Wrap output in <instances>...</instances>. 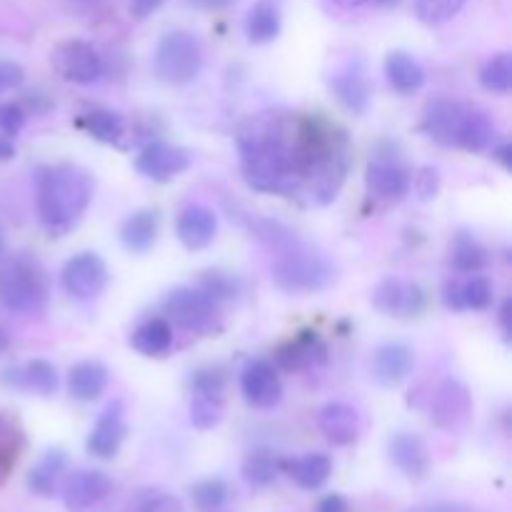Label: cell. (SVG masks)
Here are the masks:
<instances>
[{"instance_id": "6da1fadb", "label": "cell", "mask_w": 512, "mask_h": 512, "mask_svg": "<svg viewBox=\"0 0 512 512\" xmlns=\"http://www.w3.org/2000/svg\"><path fill=\"white\" fill-rule=\"evenodd\" d=\"M240 168L253 190L293 195L303 190L305 158L300 143V118L258 115L238 138Z\"/></svg>"}, {"instance_id": "7a4b0ae2", "label": "cell", "mask_w": 512, "mask_h": 512, "mask_svg": "<svg viewBox=\"0 0 512 512\" xmlns=\"http://www.w3.org/2000/svg\"><path fill=\"white\" fill-rule=\"evenodd\" d=\"M93 200V180L78 165L40 168L35 178V205L43 228L63 235L80 223Z\"/></svg>"}, {"instance_id": "3957f363", "label": "cell", "mask_w": 512, "mask_h": 512, "mask_svg": "<svg viewBox=\"0 0 512 512\" xmlns=\"http://www.w3.org/2000/svg\"><path fill=\"white\" fill-rule=\"evenodd\" d=\"M273 265V280L280 290L290 295L320 293L335 280V270L323 255L313 253L303 243L293 240L278 250Z\"/></svg>"}, {"instance_id": "277c9868", "label": "cell", "mask_w": 512, "mask_h": 512, "mask_svg": "<svg viewBox=\"0 0 512 512\" xmlns=\"http://www.w3.org/2000/svg\"><path fill=\"white\" fill-rule=\"evenodd\" d=\"M203 70V45L190 30H170L158 40L153 73L165 85H188Z\"/></svg>"}, {"instance_id": "5b68a950", "label": "cell", "mask_w": 512, "mask_h": 512, "mask_svg": "<svg viewBox=\"0 0 512 512\" xmlns=\"http://www.w3.org/2000/svg\"><path fill=\"white\" fill-rule=\"evenodd\" d=\"M45 303L43 273L30 260L13 258L0 265V305L10 313H38Z\"/></svg>"}, {"instance_id": "8992f818", "label": "cell", "mask_w": 512, "mask_h": 512, "mask_svg": "<svg viewBox=\"0 0 512 512\" xmlns=\"http://www.w3.org/2000/svg\"><path fill=\"white\" fill-rule=\"evenodd\" d=\"M165 313L188 333H208L218 320V303L200 288H178L165 300Z\"/></svg>"}, {"instance_id": "52a82bcc", "label": "cell", "mask_w": 512, "mask_h": 512, "mask_svg": "<svg viewBox=\"0 0 512 512\" xmlns=\"http://www.w3.org/2000/svg\"><path fill=\"white\" fill-rule=\"evenodd\" d=\"M373 305L390 318H418L428 308V293L405 278H385L373 288Z\"/></svg>"}, {"instance_id": "ba28073f", "label": "cell", "mask_w": 512, "mask_h": 512, "mask_svg": "<svg viewBox=\"0 0 512 512\" xmlns=\"http://www.w3.org/2000/svg\"><path fill=\"white\" fill-rule=\"evenodd\" d=\"M53 68L68 83L90 85L103 75V58L85 40H65L53 50Z\"/></svg>"}, {"instance_id": "9c48e42d", "label": "cell", "mask_w": 512, "mask_h": 512, "mask_svg": "<svg viewBox=\"0 0 512 512\" xmlns=\"http://www.w3.org/2000/svg\"><path fill=\"white\" fill-rule=\"evenodd\" d=\"M108 285V268L95 253H78L65 263L63 288L75 300H93Z\"/></svg>"}, {"instance_id": "30bf717a", "label": "cell", "mask_w": 512, "mask_h": 512, "mask_svg": "<svg viewBox=\"0 0 512 512\" xmlns=\"http://www.w3.org/2000/svg\"><path fill=\"white\" fill-rule=\"evenodd\" d=\"M190 163H193L190 150L168 143L145 145L138 158H135L138 173L145 175L148 180H155V183H168V180L178 178L180 173L190 168Z\"/></svg>"}, {"instance_id": "8fae6325", "label": "cell", "mask_w": 512, "mask_h": 512, "mask_svg": "<svg viewBox=\"0 0 512 512\" xmlns=\"http://www.w3.org/2000/svg\"><path fill=\"white\" fill-rule=\"evenodd\" d=\"M465 115H468V105L458 103L450 98H433L425 105L423 125L425 133L443 148H458L460 133H463Z\"/></svg>"}, {"instance_id": "7c38bea8", "label": "cell", "mask_w": 512, "mask_h": 512, "mask_svg": "<svg viewBox=\"0 0 512 512\" xmlns=\"http://www.w3.org/2000/svg\"><path fill=\"white\" fill-rule=\"evenodd\" d=\"M330 90L338 98V103L353 115L368 113L370 100H373V83H370L368 68L363 60H350L338 73L330 78Z\"/></svg>"}, {"instance_id": "4fadbf2b", "label": "cell", "mask_w": 512, "mask_h": 512, "mask_svg": "<svg viewBox=\"0 0 512 512\" xmlns=\"http://www.w3.org/2000/svg\"><path fill=\"white\" fill-rule=\"evenodd\" d=\"M470 410H473V398L468 385L460 383L458 378H445L430 395V418L438 428H458L468 420Z\"/></svg>"}, {"instance_id": "5bb4252c", "label": "cell", "mask_w": 512, "mask_h": 512, "mask_svg": "<svg viewBox=\"0 0 512 512\" xmlns=\"http://www.w3.org/2000/svg\"><path fill=\"white\" fill-rule=\"evenodd\" d=\"M113 493V480L103 470H78L63 485V500L70 512H88Z\"/></svg>"}, {"instance_id": "9a60e30c", "label": "cell", "mask_w": 512, "mask_h": 512, "mask_svg": "<svg viewBox=\"0 0 512 512\" xmlns=\"http://www.w3.org/2000/svg\"><path fill=\"white\" fill-rule=\"evenodd\" d=\"M368 190L378 200H403L410 190V173L393 155H375L368 165Z\"/></svg>"}, {"instance_id": "2e32d148", "label": "cell", "mask_w": 512, "mask_h": 512, "mask_svg": "<svg viewBox=\"0 0 512 512\" xmlns=\"http://www.w3.org/2000/svg\"><path fill=\"white\" fill-rule=\"evenodd\" d=\"M125 435H128V425H125V413L123 403H110L108 408L100 413L98 423L90 430L88 435V453L93 458L110 460L118 455L120 445H123Z\"/></svg>"}, {"instance_id": "e0dca14e", "label": "cell", "mask_w": 512, "mask_h": 512, "mask_svg": "<svg viewBox=\"0 0 512 512\" xmlns=\"http://www.w3.org/2000/svg\"><path fill=\"white\" fill-rule=\"evenodd\" d=\"M240 388H243L245 400L260 410L275 408L283 398V383L278 378V370L265 360H255L243 370Z\"/></svg>"}, {"instance_id": "ac0fdd59", "label": "cell", "mask_w": 512, "mask_h": 512, "mask_svg": "<svg viewBox=\"0 0 512 512\" xmlns=\"http://www.w3.org/2000/svg\"><path fill=\"white\" fill-rule=\"evenodd\" d=\"M175 233L188 250L208 248L218 233V215L208 205H185L183 213L178 215V223H175Z\"/></svg>"}, {"instance_id": "d6986e66", "label": "cell", "mask_w": 512, "mask_h": 512, "mask_svg": "<svg viewBox=\"0 0 512 512\" xmlns=\"http://www.w3.org/2000/svg\"><path fill=\"white\" fill-rule=\"evenodd\" d=\"M415 368V353L403 343L380 345L373 355V378L383 388H398Z\"/></svg>"}, {"instance_id": "ffe728a7", "label": "cell", "mask_w": 512, "mask_h": 512, "mask_svg": "<svg viewBox=\"0 0 512 512\" xmlns=\"http://www.w3.org/2000/svg\"><path fill=\"white\" fill-rule=\"evenodd\" d=\"M318 428L330 445H353L360 435V415L348 403H328L318 413Z\"/></svg>"}, {"instance_id": "44dd1931", "label": "cell", "mask_w": 512, "mask_h": 512, "mask_svg": "<svg viewBox=\"0 0 512 512\" xmlns=\"http://www.w3.org/2000/svg\"><path fill=\"white\" fill-rule=\"evenodd\" d=\"M275 360L288 373H293V370H313L328 360V348L315 333H300L298 338L278 348Z\"/></svg>"}, {"instance_id": "7402d4cb", "label": "cell", "mask_w": 512, "mask_h": 512, "mask_svg": "<svg viewBox=\"0 0 512 512\" xmlns=\"http://www.w3.org/2000/svg\"><path fill=\"white\" fill-rule=\"evenodd\" d=\"M390 460H393L400 473H405L413 480H420L430 468L428 445L423 443L420 435L398 433L390 440Z\"/></svg>"}, {"instance_id": "603a6c76", "label": "cell", "mask_w": 512, "mask_h": 512, "mask_svg": "<svg viewBox=\"0 0 512 512\" xmlns=\"http://www.w3.org/2000/svg\"><path fill=\"white\" fill-rule=\"evenodd\" d=\"M495 288L485 275H470L463 283H450L445 288V305L453 310H485L493 305Z\"/></svg>"}, {"instance_id": "cb8c5ba5", "label": "cell", "mask_w": 512, "mask_h": 512, "mask_svg": "<svg viewBox=\"0 0 512 512\" xmlns=\"http://www.w3.org/2000/svg\"><path fill=\"white\" fill-rule=\"evenodd\" d=\"M108 388V368L98 360H83L68 373V390L75 400H98Z\"/></svg>"}, {"instance_id": "d4e9b609", "label": "cell", "mask_w": 512, "mask_h": 512, "mask_svg": "<svg viewBox=\"0 0 512 512\" xmlns=\"http://www.w3.org/2000/svg\"><path fill=\"white\" fill-rule=\"evenodd\" d=\"M5 380L10 385L20 390H30V393H38L43 398L55 393L58 388V370L53 368V363L48 360H30L23 368H15L5 373Z\"/></svg>"}, {"instance_id": "484cf974", "label": "cell", "mask_w": 512, "mask_h": 512, "mask_svg": "<svg viewBox=\"0 0 512 512\" xmlns=\"http://www.w3.org/2000/svg\"><path fill=\"white\" fill-rule=\"evenodd\" d=\"M385 75L398 93L413 95L425 85V68L405 50H393L385 58Z\"/></svg>"}, {"instance_id": "4316f807", "label": "cell", "mask_w": 512, "mask_h": 512, "mask_svg": "<svg viewBox=\"0 0 512 512\" xmlns=\"http://www.w3.org/2000/svg\"><path fill=\"white\" fill-rule=\"evenodd\" d=\"M160 230V215L155 210H138L130 218H125L120 228V240L130 253H148L153 248Z\"/></svg>"}, {"instance_id": "83f0119b", "label": "cell", "mask_w": 512, "mask_h": 512, "mask_svg": "<svg viewBox=\"0 0 512 512\" xmlns=\"http://www.w3.org/2000/svg\"><path fill=\"white\" fill-rule=\"evenodd\" d=\"M280 8L275 0H258L245 18V35L253 45H268L280 35Z\"/></svg>"}, {"instance_id": "f1b7e54d", "label": "cell", "mask_w": 512, "mask_h": 512, "mask_svg": "<svg viewBox=\"0 0 512 512\" xmlns=\"http://www.w3.org/2000/svg\"><path fill=\"white\" fill-rule=\"evenodd\" d=\"M130 345L145 358H165L173 348V328L168 325V320L150 318L135 328Z\"/></svg>"}, {"instance_id": "f546056e", "label": "cell", "mask_w": 512, "mask_h": 512, "mask_svg": "<svg viewBox=\"0 0 512 512\" xmlns=\"http://www.w3.org/2000/svg\"><path fill=\"white\" fill-rule=\"evenodd\" d=\"M288 475L300 485L303 490H318L333 475V463H330L328 455L323 453H308L300 455V458L290 460L288 463Z\"/></svg>"}, {"instance_id": "4dcf8cb0", "label": "cell", "mask_w": 512, "mask_h": 512, "mask_svg": "<svg viewBox=\"0 0 512 512\" xmlns=\"http://www.w3.org/2000/svg\"><path fill=\"white\" fill-rule=\"evenodd\" d=\"M495 140H498V130H495V123L488 118V113L478 108H468L458 148L470 150V153H483V150L493 148Z\"/></svg>"}, {"instance_id": "1f68e13d", "label": "cell", "mask_w": 512, "mask_h": 512, "mask_svg": "<svg viewBox=\"0 0 512 512\" xmlns=\"http://www.w3.org/2000/svg\"><path fill=\"white\" fill-rule=\"evenodd\" d=\"M63 470H65L63 450H48V453L40 458V463L28 473V488L33 490L35 495H40V498H50V495H55V490H58Z\"/></svg>"}, {"instance_id": "d6a6232c", "label": "cell", "mask_w": 512, "mask_h": 512, "mask_svg": "<svg viewBox=\"0 0 512 512\" xmlns=\"http://www.w3.org/2000/svg\"><path fill=\"white\" fill-rule=\"evenodd\" d=\"M280 473L278 455L270 450H253L243 463V480L253 488H268Z\"/></svg>"}, {"instance_id": "836d02e7", "label": "cell", "mask_w": 512, "mask_h": 512, "mask_svg": "<svg viewBox=\"0 0 512 512\" xmlns=\"http://www.w3.org/2000/svg\"><path fill=\"white\" fill-rule=\"evenodd\" d=\"M223 420V393L193 390L190 400V423L198 430H213Z\"/></svg>"}, {"instance_id": "e575fe53", "label": "cell", "mask_w": 512, "mask_h": 512, "mask_svg": "<svg viewBox=\"0 0 512 512\" xmlns=\"http://www.w3.org/2000/svg\"><path fill=\"white\" fill-rule=\"evenodd\" d=\"M80 125L100 143H118L125 133V123L118 113L105 108H93L80 118Z\"/></svg>"}, {"instance_id": "d590c367", "label": "cell", "mask_w": 512, "mask_h": 512, "mask_svg": "<svg viewBox=\"0 0 512 512\" xmlns=\"http://www.w3.org/2000/svg\"><path fill=\"white\" fill-rule=\"evenodd\" d=\"M453 268L458 273H480L488 265V250L473 238V235L460 233L453 243Z\"/></svg>"}, {"instance_id": "8d00e7d4", "label": "cell", "mask_w": 512, "mask_h": 512, "mask_svg": "<svg viewBox=\"0 0 512 512\" xmlns=\"http://www.w3.org/2000/svg\"><path fill=\"white\" fill-rule=\"evenodd\" d=\"M193 503L200 512H225L230 508V488L225 480H200L193 488Z\"/></svg>"}, {"instance_id": "74e56055", "label": "cell", "mask_w": 512, "mask_h": 512, "mask_svg": "<svg viewBox=\"0 0 512 512\" xmlns=\"http://www.w3.org/2000/svg\"><path fill=\"white\" fill-rule=\"evenodd\" d=\"M480 83L490 93H510L512 90V55L498 53L480 68Z\"/></svg>"}, {"instance_id": "f35d334b", "label": "cell", "mask_w": 512, "mask_h": 512, "mask_svg": "<svg viewBox=\"0 0 512 512\" xmlns=\"http://www.w3.org/2000/svg\"><path fill=\"white\" fill-rule=\"evenodd\" d=\"M468 0H415V15L425 25H443L463 10Z\"/></svg>"}, {"instance_id": "ab89813d", "label": "cell", "mask_w": 512, "mask_h": 512, "mask_svg": "<svg viewBox=\"0 0 512 512\" xmlns=\"http://www.w3.org/2000/svg\"><path fill=\"white\" fill-rule=\"evenodd\" d=\"M200 290L208 295L210 300H230L240 293V283L235 275L220 273V270H210V273H203L200 278Z\"/></svg>"}, {"instance_id": "60d3db41", "label": "cell", "mask_w": 512, "mask_h": 512, "mask_svg": "<svg viewBox=\"0 0 512 512\" xmlns=\"http://www.w3.org/2000/svg\"><path fill=\"white\" fill-rule=\"evenodd\" d=\"M18 450H20L18 430L0 418V473H5V470L15 463V458H18Z\"/></svg>"}, {"instance_id": "b9f144b4", "label": "cell", "mask_w": 512, "mask_h": 512, "mask_svg": "<svg viewBox=\"0 0 512 512\" xmlns=\"http://www.w3.org/2000/svg\"><path fill=\"white\" fill-rule=\"evenodd\" d=\"M25 108L20 103L0 105V135L3 138H15L25 125Z\"/></svg>"}, {"instance_id": "7bdbcfd3", "label": "cell", "mask_w": 512, "mask_h": 512, "mask_svg": "<svg viewBox=\"0 0 512 512\" xmlns=\"http://www.w3.org/2000/svg\"><path fill=\"white\" fill-rule=\"evenodd\" d=\"M138 512H183V503L168 493H148L140 498Z\"/></svg>"}, {"instance_id": "ee69618b", "label": "cell", "mask_w": 512, "mask_h": 512, "mask_svg": "<svg viewBox=\"0 0 512 512\" xmlns=\"http://www.w3.org/2000/svg\"><path fill=\"white\" fill-rule=\"evenodd\" d=\"M413 188H415V193H418L420 200L435 198V195H438V190H440L438 170L420 168L418 175L413 178Z\"/></svg>"}, {"instance_id": "f6af8a7d", "label": "cell", "mask_w": 512, "mask_h": 512, "mask_svg": "<svg viewBox=\"0 0 512 512\" xmlns=\"http://www.w3.org/2000/svg\"><path fill=\"white\" fill-rule=\"evenodd\" d=\"M23 78L25 73L18 63H13V60H0V95L18 88L23 83Z\"/></svg>"}, {"instance_id": "bcb514c9", "label": "cell", "mask_w": 512, "mask_h": 512, "mask_svg": "<svg viewBox=\"0 0 512 512\" xmlns=\"http://www.w3.org/2000/svg\"><path fill=\"white\" fill-rule=\"evenodd\" d=\"M165 0H130V15L138 20H145L163 5Z\"/></svg>"}, {"instance_id": "7dc6e473", "label": "cell", "mask_w": 512, "mask_h": 512, "mask_svg": "<svg viewBox=\"0 0 512 512\" xmlns=\"http://www.w3.org/2000/svg\"><path fill=\"white\" fill-rule=\"evenodd\" d=\"M318 512H350V503L338 493L325 495V498L318 503Z\"/></svg>"}, {"instance_id": "c3c4849f", "label": "cell", "mask_w": 512, "mask_h": 512, "mask_svg": "<svg viewBox=\"0 0 512 512\" xmlns=\"http://www.w3.org/2000/svg\"><path fill=\"white\" fill-rule=\"evenodd\" d=\"M408 512H470V508L460 503H428V505H415Z\"/></svg>"}, {"instance_id": "681fc988", "label": "cell", "mask_w": 512, "mask_h": 512, "mask_svg": "<svg viewBox=\"0 0 512 512\" xmlns=\"http://www.w3.org/2000/svg\"><path fill=\"white\" fill-rule=\"evenodd\" d=\"M190 8H198V10H223L230 8L235 0H185Z\"/></svg>"}, {"instance_id": "f907efd6", "label": "cell", "mask_w": 512, "mask_h": 512, "mask_svg": "<svg viewBox=\"0 0 512 512\" xmlns=\"http://www.w3.org/2000/svg\"><path fill=\"white\" fill-rule=\"evenodd\" d=\"M512 148H510V143H493V158L495 160H500V163H503V168H510L512 165Z\"/></svg>"}, {"instance_id": "816d5d0a", "label": "cell", "mask_w": 512, "mask_h": 512, "mask_svg": "<svg viewBox=\"0 0 512 512\" xmlns=\"http://www.w3.org/2000/svg\"><path fill=\"white\" fill-rule=\"evenodd\" d=\"M13 155H15L13 138H3V135H0V160H10Z\"/></svg>"}, {"instance_id": "f5cc1de1", "label": "cell", "mask_w": 512, "mask_h": 512, "mask_svg": "<svg viewBox=\"0 0 512 512\" xmlns=\"http://www.w3.org/2000/svg\"><path fill=\"white\" fill-rule=\"evenodd\" d=\"M500 325H503L505 340H510V300H505L503 310H500Z\"/></svg>"}, {"instance_id": "db71d44e", "label": "cell", "mask_w": 512, "mask_h": 512, "mask_svg": "<svg viewBox=\"0 0 512 512\" xmlns=\"http://www.w3.org/2000/svg\"><path fill=\"white\" fill-rule=\"evenodd\" d=\"M333 3L340 5V8H345V10H353V8H360V5L370 3V0H333Z\"/></svg>"}, {"instance_id": "11a10c76", "label": "cell", "mask_w": 512, "mask_h": 512, "mask_svg": "<svg viewBox=\"0 0 512 512\" xmlns=\"http://www.w3.org/2000/svg\"><path fill=\"white\" fill-rule=\"evenodd\" d=\"M370 3L380 5V8H393V5H398L400 0H370Z\"/></svg>"}, {"instance_id": "9f6ffc18", "label": "cell", "mask_w": 512, "mask_h": 512, "mask_svg": "<svg viewBox=\"0 0 512 512\" xmlns=\"http://www.w3.org/2000/svg\"><path fill=\"white\" fill-rule=\"evenodd\" d=\"M5 345H8V338H5V330L0 328V350H3Z\"/></svg>"}, {"instance_id": "6f0895ef", "label": "cell", "mask_w": 512, "mask_h": 512, "mask_svg": "<svg viewBox=\"0 0 512 512\" xmlns=\"http://www.w3.org/2000/svg\"><path fill=\"white\" fill-rule=\"evenodd\" d=\"M75 3H80V5H98V3H103V0H75Z\"/></svg>"}, {"instance_id": "680465c9", "label": "cell", "mask_w": 512, "mask_h": 512, "mask_svg": "<svg viewBox=\"0 0 512 512\" xmlns=\"http://www.w3.org/2000/svg\"><path fill=\"white\" fill-rule=\"evenodd\" d=\"M3 248H5V240H3V233H0V255H3Z\"/></svg>"}]
</instances>
